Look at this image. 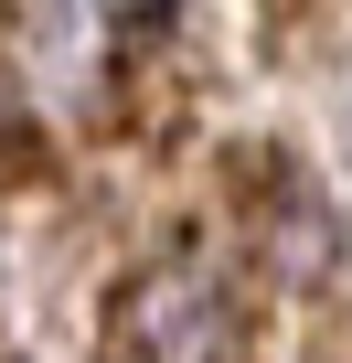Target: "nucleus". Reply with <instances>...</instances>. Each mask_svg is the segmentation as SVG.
Here are the masks:
<instances>
[{
  "instance_id": "nucleus-3",
  "label": "nucleus",
  "mask_w": 352,
  "mask_h": 363,
  "mask_svg": "<svg viewBox=\"0 0 352 363\" xmlns=\"http://www.w3.org/2000/svg\"><path fill=\"white\" fill-rule=\"evenodd\" d=\"M310 363H352V320H331V331L310 342Z\"/></svg>"
},
{
  "instance_id": "nucleus-1",
  "label": "nucleus",
  "mask_w": 352,
  "mask_h": 363,
  "mask_svg": "<svg viewBox=\"0 0 352 363\" xmlns=\"http://www.w3.org/2000/svg\"><path fill=\"white\" fill-rule=\"evenodd\" d=\"M107 363H256V289L225 257H160L107 299Z\"/></svg>"
},
{
  "instance_id": "nucleus-2",
  "label": "nucleus",
  "mask_w": 352,
  "mask_h": 363,
  "mask_svg": "<svg viewBox=\"0 0 352 363\" xmlns=\"http://www.w3.org/2000/svg\"><path fill=\"white\" fill-rule=\"evenodd\" d=\"M33 160H43V139H33V107H22L11 86H0V182H22Z\"/></svg>"
}]
</instances>
